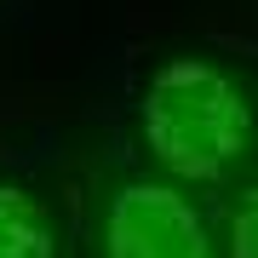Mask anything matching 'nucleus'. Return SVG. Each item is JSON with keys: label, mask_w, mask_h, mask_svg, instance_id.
I'll list each match as a JSON object with an SVG mask.
<instances>
[{"label": "nucleus", "mask_w": 258, "mask_h": 258, "mask_svg": "<svg viewBox=\"0 0 258 258\" xmlns=\"http://www.w3.org/2000/svg\"><path fill=\"white\" fill-rule=\"evenodd\" d=\"M144 144L172 178L218 184L252 144V103L207 57H172L155 69L138 103Z\"/></svg>", "instance_id": "obj_1"}, {"label": "nucleus", "mask_w": 258, "mask_h": 258, "mask_svg": "<svg viewBox=\"0 0 258 258\" xmlns=\"http://www.w3.org/2000/svg\"><path fill=\"white\" fill-rule=\"evenodd\" d=\"M103 258H218L207 218L189 195L161 178H132L115 189L103 218Z\"/></svg>", "instance_id": "obj_2"}, {"label": "nucleus", "mask_w": 258, "mask_h": 258, "mask_svg": "<svg viewBox=\"0 0 258 258\" xmlns=\"http://www.w3.org/2000/svg\"><path fill=\"white\" fill-rule=\"evenodd\" d=\"M0 258H57L52 212L23 184H0Z\"/></svg>", "instance_id": "obj_3"}, {"label": "nucleus", "mask_w": 258, "mask_h": 258, "mask_svg": "<svg viewBox=\"0 0 258 258\" xmlns=\"http://www.w3.org/2000/svg\"><path fill=\"white\" fill-rule=\"evenodd\" d=\"M230 258H258V184L230 207Z\"/></svg>", "instance_id": "obj_4"}]
</instances>
